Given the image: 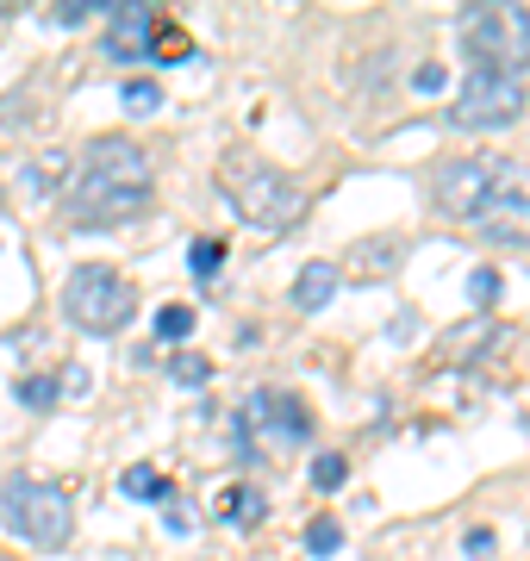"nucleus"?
I'll use <instances>...</instances> for the list:
<instances>
[{
    "mask_svg": "<svg viewBox=\"0 0 530 561\" xmlns=\"http://www.w3.org/2000/svg\"><path fill=\"white\" fill-rule=\"evenodd\" d=\"M62 213H69V225H82V231L88 225L94 231L131 225L138 213H150V157L131 138H119V131L94 138L76 157L69 181H62Z\"/></svg>",
    "mask_w": 530,
    "mask_h": 561,
    "instance_id": "nucleus-1",
    "label": "nucleus"
},
{
    "mask_svg": "<svg viewBox=\"0 0 530 561\" xmlns=\"http://www.w3.org/2000/svg\"><path fill=\"white\" fill-rule=\"evenodd\" d=\"M219 194H224V206L244 225H256V231H287V225L307 213V194H300L281 169H268V162L244 157V150H231V157L219 162Z\"/></svg>",
    "mask_w": 530,
    "mask_h": 561,
    "instance_id": "nucleus-2",
    "label": "nucleus"
},
{
    "mask_svg": "<svg viewBox=\"0 0 530 561\" xmlns=\"http://www.w3.org/2000/svg\"><path fill=\"white\" fill-rule=\"evenodd\" d=\"M456 38H462L474 69L525 81V69H530V7H511V0L469 7V13L456 20Z\"/></svg>",
    "mask_w": 530,
    "mask_h": 561,
    "instance_id": "nucleus-3",
    "label": "nucleus"
},
{
    "mask_svg": "<svg viewBox=\"0 0 530 561\" xmlns=\"http://www.w3.org/2000/svg\"><path fill=\"white\" fill-rule=\"evenodd\" d=\"M62 319L88 337H119L125 324L138 319V287L106 262H82L62 280Z\"/></svg>",
    "mask_w": 530,
    "mask_h": 561,
    "instance_id": "nucleus-4",
    "label": "nucleus"
},
{
    "mask_svg": "<svg viewBox=\"0 0 530 561\" xmlns=\"http://www.w3.org/2000/svg\"><path fill=\"white\" fill-rule=\"evenodd\" d=\"M312 443V412L300 393L287 387H256L244 405H238V456L244 461H268Z\"/></svg>",
    "mask_w": 530,
    "mask_h": 561,
    "instance_id": "nucleus-5",
    "label": "nucleus"
},
{
    "mask_svg": "<svg viewBox=\"0 0 530 561\" xmlns=\"http://www.w3.org/2000/svg\"><path fill=\"white\" fill-rule=\"evenodd\" d=\"M0 524L13 530L32 549H69L76 537V505L57 481H38V474H13L0 486Z\"/></svg>",
    "mask_w": 530,
    "mask_h": 561,
    "instance_id": "nucleus-6",
    "label": "nucleus"
},
{
    "mask_svg": "<svg viewBox=\"0 0 530 561\" xmlns=\"http://www.w3.org/2000/svg\"><path fill=\"white\" fill-rule=\"evenodd\" d=\"M525 181L530 175L511 157H462V162H443V169H437V181H430V201H437V213H443V219L469 225L474 213L493 201V194L525 187Z\"/></svg>",
    "mask_w": 530,
    "mask_h": 561,
    "instance_id": "nucleus-7",
    "label": "nucleus"
},
{
    "mask_svg": "<svg viewBox=\"0 0 530 561\" xmlns=\"http://www.w3.org/2000/svg\"><path fill=\"white\" fill-rule=\"evenodd\" d=\"M525 81L518 76H493V69H469V81L456 88V106H449V125L456 131H506V125L525 119Z\"/></svg>",
    "mask_w": 530,
    "mask_h": 561,
    "instance_id": "nucleus-8",
    "label": "nucleus"
},
{
    "mask_svg": "<svg viewBox=\"0 0 530 561\" xmlns=\"http://www.w3.org/2000/svg\"><path fill=\"white\" fill-rule=\"evenodd\" d=\"M101 50L113 62H138V57H150V38L163 32L157 25V13L143 7V0H106L101 7Z\"/></svg>",
    "mask_w": 530,
    "mask_h": 561,
    "instance_id": "nucleus-9",
    "label": "nucleus"
},
{
    "mask_svg": "<svg viewBox=\"0 0 530 561\" xmlns=\"http://www.w3.org/2000/svg\"><path fill=\"white\" fill-rule=\"evenodd\" d=\"M469 225H474V238L499 243V250H530V181H525V187L493 194Z\"/></svg>",
    "mask_w": 530,
    "mask_h": 561,
    "instance_id": "nucleus-10",
    "label": "nucleus"
},
{
    "mask_svg": "<svg viewBox=\"0 0 530 561\" xmlns=\"http://www.w3.org/2000/svg\"><path fill=\"white\" fill-rule=\"evenodd\" d=\"M499 337H506V331H499V319H493V312H474L469 324L443 331V343H437V362H443V368H469V362L493 356V343H499Z\"/></svg>",
    "mask_w": 530,
    "mask_h": 561,
    "instance_id": "nucleus-11",
    "label": "nucleus"
},
{
    "mask_svg": "<svg viewBox=\"0 0 530 561\" xmlns=\"http://www.w3.org/2000/svg\"><path fill=\"white\" fill-rule=\"evenodd\" d=\"M337 287H344V268H337L331 256H312L307 268L293 275V312H325Z\"/></svg>",
    "mask_w": 530,
    "mask_h": 561,
    "instance_id": "nucleus-12",
    "label": "nucleus"
},
{
    "mask_svg": "<svg viewBox=\"0 0 530 561\" xmlns=\"http://www.w3.org/2000/svg\"><path fill=\"white\" fill-rule=\"evenodd\" d=\"M219 518L231 524V530H256V524L268 518V500H263V486H250V481L224 486V493H219Z\"/></svg>",
    "mask_w": 530,
    "mask_h": 561,
    "instance_id": "nucleus-13",
    "label": "nucleus"
},
{
    "mask_svg": "<svg viewBox=\"0 0 530 561\" xmlns=\"http://www.w3.org/2000/svg\"><path fill=\"white\" fill-rule=\"evenodd\" d=\"M119 493H125V500H157V505H169V500H175V486H169V474H157L150 461H131V468H125V474H119Z\"/></svg>",
    "mask_w": 530,
    "mask_h": 561,
    "instance_id": "nucleus-14",
    "label": "nucleus"
},
{
    "mask_svg": "<svg viewBox=\"0 0 530 561\" xmlns=\"http://www.w3.org/2000/svg\"><path fill=\"white\" fill-rule=\"evenodd\" d=\"M119 101H125V113H131V119H150V113L163 106V88H157L150 76H131V81L119 88Z\"/></svg>",
    "mask_w": 530,
    "mask_h": 561,
    "instance_id": "nucleus-15",
    "label": "nucleus"
},
{
    "mask_svg": "<svg viewBox=\"0 0 530 561\" xmlns=\"http://www.w3.org/2000/svg\"><path fill=\"white\" fill-rule=\"evenodd\" d=\"M13 393H20L25 412H50V405H57V393H62V381H57V375H25Z\"/></svg>",
    "mask_w": 530,
    "mask_h": 561,
    "instance_id": "nucleus-16",
    "label": "nucleus"
},
{
    "mask_svg": "<svg viewBox=\"0 0 530 561\" xmlns=\"http://www.w3.org/2000/svg\"><path fill=\"white\" fill-rule=\"evenodd\" d=\"M337 549H344V524L337 518H312L307 524V556L325 561V556H337Z\"/></svg>",
    "mask_w": 530,
    "mask_h": 561,
    "instance_id": "nucleus-17",
    "label": "nucleus"
},
{
    "mask_svg": "<svg viewBox=\"0 0 530 561\" xmlns=\"http://www.w3.org/2000/svg\"><path fill=\"white\" fill-rule=\"evenodd\" d=\"M187 268H194L200 280H212L224 268V243L219 238H194V243H187Z\"/></svg>",
    "mask_w": 530,
    "mask_h": 561,
    "instance_id": "nucleus-18",
    "label": "nucleus"
},
{
    "mask_svg": "<svg viewBox=\"0 0 530 561\" xmlns=\"http://www.w3.org/2000/svg\"><path fill=\"white\" fill-rule=\"evenodd\" d=\"M499 294H506L499 268H474V275H469V300H474V312H493V306H499Z\"/></svg>",
    "mask_w": 530,
    "mask_h": 561,
    "instance_id": "nucleus-19",
    "label": "nucleus"
},
{
    "mask_svg": "<svg viewBox=\"0 0 530 561\" xmlns=\"http://www.w3.org/2000/svg\"><path fill=\"white\" fill-rule=\"evenodd\" d=\"M157 337L163 343L194 337V306H163V312H157Z\"/></svg>",
    "mask_w": 530,
    "mask_h": 561,
    "instance_id": "nucleus-20",
    "label": "nucleus"
},
{
    "mask_svg": "<svg viewBox=\"0 0 530 561\" xmlns=\"http://www.w3.org/2000/svg\"><path fill=\"white\" fill-rule=\"evenodd\" d=\"M344 481H349V461L344 456H312V486H319V493H337Z\"/></svg>",
    "mask_w": 530,
    "mask_h": 561,
    "instance_id": "nucleus-21",
    "label": "nucleus"
},
{
    "mask_svg": "<svg viewBox=\"0 0 530 561\" xmlns=\"http://www.w3.org/2000/svg\"><path fill=\"white\" fill-rule=\"evenodd\" d=\"M169 375H175L182 387H206V381H212V362H206V356H175V362H169Z\"/></svg>",
    "mask_w": 530,
    "mask_h": 561,
    "instance_id": "nucleus-22",
    "label": "nucleus"
},
{
    "mask_svg": "<svg viewBox=\"0 0 530 561\" xmlns=\"http://www.w3.org/2000/svg\"><path fill=\"white\" fill-rule=\"evenodd\" d=\"M50 20H57V25H82V20H94V0H62Z\"/></svg>",
    "mask_w": 530,
    "mask_h": 561,
    "instance_id": "nucleus-23",
    "label": "nucleus"
},
{
    "mask_svg": "<svg viewBox=\"0 0 530 561\" xmlns=\"http://www.w3.org/2000/svg\"><path fill=\"white\" fill-rule=\"evenodd\" d=\"M462 549H469L474 561H487V556H493V530H487V524H474L469 537H462Z\"/></svg>",
    "mask_w": 530,
    "mask_h": 561,
    "instance_id": "nucleus-24",
    "label": "nucleus"
},
{
    "mask_svg": "<svg viewBox=\"0 0 530 561\" xmlns=\"http://www.w3.org/2000/svg\"><path fill=\"white\" fill-rule=\"evenodd\" d=\"M412 88H418V94H437V88H443V69H437V62H418V69H412Z\"/></svg>",
    "mask_w": 530,
    "mask_h": 561,
    "instance_id": "nucleus-25",
    "label": "nucleus"
}]
</instances>
